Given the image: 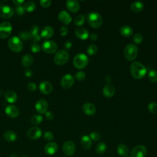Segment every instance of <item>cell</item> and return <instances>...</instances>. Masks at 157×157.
Segmentation results:
<instances>
[{"label":"cell","mask_w":157,"mask_h":157,"mask_svg":"<svg viewBox=\"0 0 157 157\" xmlns=\"http://www.w3.org/2000/svg\"><path fill=\"white\" fill-rule=\"evenodd\" d=\"M130 71L132 76L136 79H141L147 74V68L139 61L132 63L130 66Z\"/></svg>","instance_id":"obj_1"},{"label":"cell","mask_w":157,"mask_h":157,"mask_svg":"<svg viewBox=\"0 0 157 157\" xmlns=\"http://www.w3.org/2000/svg\"><path fill=\"white\" fill-rule=\"evenodd\" d=\"M86 20L90 25L93 28H99L102 25L103 20L102 16L98 12H90L86 17Z\"/></svg>","instance_id":"obj_2"},{"label":"cell","mask_w":157,"mask_h":157,"mask_svg":"<svg viewBox=\"0 0 157 157\" xmlns=\"http://www.w3.org/2000/svg\"><path fill=\"white\" fill-rule=\"evenodd\" d=\"M138 53V48L134 44H128L124 49V55L125 58L129 61H134Z\"/></svg>","instance_id":"obj_3"},{"label":"cell","mask_w":157,"mask_h":157,"mask_svg":"<svg viewBox=\"0 0 157 157\" xmlns=\"http://www.w3.org/2000/svg\"><path fill=\"white\" fill-rule=\"evenodd\" d=\"M88 63V56L83 53H80L77 54L73 59L74 66L78 69H83L84 67H85L87 66Z\"/></svg>","instance_id":"obj_4"},{"label":"cell","mask_w":157,"mask_h":157,"mask_svg":"<svg viewBox=\"0 0 157 157\" xmlns=\"http://www.w3.org/2000/svg\"><path fill=\"white\" fill-rule=\"evenodd\" d=\"M8 46L12 51L19 52L23 49V44L18 37L12 36L8 40Z\"/></svg>","instance_id":"obj_5"},{"label":"cell","mask_w":157,"mask_h":157,"mask_svg":"<svg viewBox=\"0 0 157 157\" xmlns=\"http://www.w3.org/2000/svg\"><path fill=\"white\" fill-rule=\"evenodd\" d=\"M69 55L64 50H58L54 57L55 63L59 66H62L65 64L69 60Z\"/></svg>","instance_id":"obj_6"},{"label":"cell","mask_w":157,"mask_h":157,"mask_svg":"<svg viewBox=\"0 0 157 157\" xmlns=\"http://www.w3.org/2000/svg\"><path fill=\"white\" fill-rule=\"evenodd\" d=\"M12 30V26L10 22L4 21L0 23V38L4 39L9 36Z\"/></svg>","instance_id":"obj_7"},{"label":"cell","mask_w":157,"mask_h":157,"mask_svg":"<svg viewBox=\"0 0 157 157\" xmlns=\"http://www.w3.org/2000/svg\"><path fill=\"white\" fill-rule=\"evenodd\" d=\"M41 48L47 53H53L57 50L58 45L53 40H45L42 43Z\"/></svg>","instance_id":"obj_8"},{"label":"cell","mask_w":157,"mask_h":157,"mask_svg":"<svg viewBox=\"0 0 157 157\" xmlns=\"http://www.w3.org/2000/svg\"><path fill=\"white\" fill-rule=\"evenodd\" d=\"M147 153V148L142 145H139L132 148L131 151V157H145Z\"/></svg>","instance_id":"obj_9"},{"label":"cell","mask_w":157,"mask_h":157,"mask_svg":"<svg viewBox=\"0 0 157 157\" xmlns=\"http://www.w3.org/2000/svg\"><path fill=\"white\" fill-rule=\"evenodd\" d=\"M74 83V77L69 74H65L61 80V86L63 89H69Z\"/></svg>","instance_id":"obj_10"},{"label":"cell","mask_w":157,"mask_h":157,"mask_svg":"<svg viewBox=\"0 0 157 157\" xmlns=\"http://www.w3.org/2000/svg\"><path fill=\"white\" fill-rule=\"evenodd\" d=\"M13 9L8 5H1L0 6V17L8 19L12 17L13 15Z\"/></svg>","instance_id":"obj_11"},{"label":"cell","mask_w":157,"mask_h":157,"mask_svg":"<svg viewBox=\"0 0 157 157\" xmlns=\"http://www.w3.org/2000/svg\"><path fill=\"white\" fill-rule=\"evenodd\" d=\"M63 151L67 156L72 155L75 151V146L74 143L71 140L65 142L63 145Z\"/></svg>","instance_id":"obj_12"},{"label":"cell","mask_w":157,"mask_h":157,"mask_svg":"<svg viewBox=\"0 0 157 157\" xmlns=\"http://www.w3.org/2000/svg\"><path fill=\"white\" fill-rule=\"evenodd\" d=\"M27 134L30 139L36 140L42 136V131L39 127L33 126L28 129Z\"/></svg>","instance_id":"obj_13"},{"label":"cell","mask_w":157,"mask_h":157,"mask_svg":"<svg viewBox=\"0 0 157 157\" xmlns=\"http://www.w3.org/2000/svg\"><path fill=\"white\" fill-rule=\"evenodd\" d=\"M48 105L47 102L44 99L38 100L35 104V109L36 111L39 113H45L48 109Z\"/></svg>","instance_id":"obj_14"},{"label":"cell","mask_w":157,"mask_h":157,"mask_svg":"<svg viewBox=\"0 0 157 157\" xmlns=\"http://www.w3.org/2000/svg\"><path fill=\"white\" fill-rule=\"evenodd\" d=\"M5 113L10 118H17L20 113L18 107L13 105H9L5 109Z\"/></svg>","instance_id":"obj_15"},{"label":"cell","mask_w":157,"mask_h":157,"mask_svg":"<svg viewBox=\"0 0 157 157\" xmlns=\"http://www.w3.org/2000/svg\"><path fill=\"white\" fill-rule=\"evenodd\" d=\"M58 150V145L55 142H50L47 143L44 147V151L48 155L55 154Z\"/></svg>","instance_id":"obj_16"},{"label":"cell","mask_w":157,"mask_h":157,"mask_svg":"<svg viewBox=\"0 0 157 157\" xmlns=\"http://www.w3.org/2000/svg\"><path fill=\"white\" fill-rule=\"evenodd\" d=\"M66 6L67 9L73 13L78 12L80 9V4L77 0H67Z\"/></svg>","instance_id":"obj_17"},{"label":"cell","mask_w":157,"mask_h":157,"mask_svg":"<svg viewBox=\"0 0 157 157\" xmlns=\"http://www.w3.org/2000/svg\"><path fill=\"white\" fill-rule=\"evenodd\" d=\"M82 110L85 114L91 116L95 113L96 109L94 105L92 103L86 102L82 106Z\"/></svg>","instance_id":"obj_18"},{"label":"cell","mask_w":157,"mask_h":157,"mask_svg":"<svg viewBox=\"0 0 157 157\" xmlns=\"http://www.w3.org/2000/svg\"><path fill=\"white\" fill-rule=\"evenodd\" d=\"M103 94L107 98H110L113 96L115 93V89L113 85L109 83L105 85L103 88Z\"/></svg>","instance_id":"obj_19"},{"label":"cell","mask_w":157,"mask_h":157,"mask_svg":"<svg viewBox=\"0 0 157 157\" xmlns=\"http://www.w3.org/2000/svg\"><path fill=\"white\" fill-rule=\"evenodd\" d=\"M39 90L42 93L44 94H48L52 92L53 86L49 82L43 81L39 85Z\"/></svg>","instance_id":"obj_20"},{"label":"cell","mask_w":157,"mask_h":157,"mask_svg":"<svg viewBox=\"0 0 157 157\" xmlns=\"http://www.w3.org/2000/svg\"><path fill=\"white\" fill-rule=\"evenodd\" d=\"M58 17L59 20L65 25H68L72 20V17L65 10L61 11L59 13Z\"/></svg>","instance_id":"obj_21"},{"label":"cell","mask_w":157,"mask_h":157,"mask_svg":"<svg viewBox=\"0 0 157 157\" xmlns=\"http://www.w3.org/2000/svg\"><path fill=\"white\" fill-rule=\"evenodd\" d=\"M75 36L81 40H86L89 37V33L87 29L82 27L77 28L75 31Z\"/></svg>","instance_id":"obj_22"},{"label":"cell","mask_w":157,"mask_h":157,"mask_svg":"<svg viewBox=\"0 0 157 157\" xmlns=\"http://www.w3.org/2000/svg\"><path fill=\"white\" fill-rule=\"evenodd\" d=\"M54 33L53 28L50 26H46L44 27L40 32V36L44 39H48L50 38Z\"/></svg>","instance_id":"obj_23"},{"label":"cell","mask_w":157,"mask_h":157,"mask_svg":"<svg viewBox=\"0 0 157 157\" xmlns=\"http://www.w3.org/2000/svg\"><path fill=\"white\" fill-rule=\"evenodd\" d=\"M80 144L83 148H84L85 150H88L91 147L92 142L88 136L85 135L82 137L80 140Z\"/></svg>","instance_id":"obj_24"},{"label":"cell","mask_w":157,"mask_h":157,"mask_svg":"<svg viewBox=\"0 0 157 157\" xmlns=\"http://www.w3.org/2000/svg\"><path fill=\"white\" fill-rule=\"evenodd\" d=\"M6 101L9 103H13L17 100V95L15 92L12 90H7L4 94Z\"/></svg>","instance_id":"obj_25"},{"label":"cell","mask_w":157,"mask_h":157,"mask_svg":"<svg viewBox=\"0 0 157 157\" xmlns=\"http://www.w3.org/2000/svg\"><path fill=\"white\" fill-rule=\"evenodd\" d=\"M144 8V4L140 1H136L131 4L130 6V9L132 12L135 13H139L143 10Z\"/></svg>","instance_id":"obj_26"},{"label":"cell","mask_w":157,"mask_h":157,"mask_svg":"<svg viewBox=\"0 0 157 157\" xmlns=\"http://www.w3.org/2000/svg\"><path fill=\"white\" fill-rule=\"evenodd\" d=\"M4 138L6 141L9 142H12L17 140V135L14 131L9 130L4 132Z\"/></svg>","instance_id":"obj_27"},{"label":"cell","mask_w":157,"mask_h":157,"mask_svg":"<svg viewBox=\"0 0 157 157\" xmlns=\"http://www.w3.org/2000/svg\"><path fill=\"white\" fill-rule=\"evenodd\" d=\"M120 34L124 37H129L133 34L132 28L128 25H123L120 28Z\"/></svg>","instance_id":"obj_28"},{"label":"cell","mask_w":157,"mask_h":157,"mask_svg":"<svg viewBox=\"0 0 157 157\" xmlns=\"http://www.w3.org/2000/svg\"><path fill=\"white\" fill-rule=\"evenodd\" d=\"M33 61H34V59L33 56L30 54L27 53L23 56L21 58V64L23 66L28 67L33 64Z\"/></svg>","instance_id":"obj_29"},{"label":"cell","mask_w":157,"mask_h":157,"mask_svg":"<svg viewBox=\"0 0 157 157\" xmlns=\"http://www.w3.org/2000/svg\"><path fill=\"white\" fill-rule=\"evenodd\" d=\"M117 152L121 156L126 157L129 154V149L125 144H120L117 147Z\"/></svg>","instance_id":"obj_30"},{"label":"cell","mask_w":157,"mask_h":157,"mask_svg":"<svg viewBox=\"0 0 157 157\" xmlns=\"http://www.w3.org/2000/svg\"><path fill=\"white\" fill-rule=\"evenodd\" d=\"M107 150V145L104 142H101L98 143L95 147V150L96 153L99 155L104 154Z\"/></svg>","instance_id":"obj_31"},{"label":"cell","mask_w":157,"mask_h":157,"mask_svg":"<svg viewBox=\"0 0 157 157\" xmlns=\"http://www.w3.org/2000/svg\"><path fill=\"white\" fill-rule=\"evenodd\" d=\"M23 7L25 11L33 12L36 9V3L32 1H28L25 2Z\"/></svg>","instance_id":"obj_32"},{"label":"cell","mask_w":157,"mask_h":157,"mask_svg":"<svg viewBox=\"0 0 157 157\" xmlns=\"http://www.w3.org/2000/svg\"><path fill=\"white\" fill-rule=\"evenodd\" d=\"M85 21V17L83 15H78L75 17L74 24L76 26H82Z\"/></svg>","instance_id":"obj_33"},{"label":"cell","mask_w":157,"mask_h":157,"mask_svg":"<svg viewBox=\"0 0 157 157\" xmlns=\"http://www.w3.org/2000/svg\"><path fill=\"white\" fill-rule=\"evenodd\" d=\"M42 120H43V118L40 115L36 114L31 117V122L33 124L37 125V124H39L42 121Z\"/></svg>","instance_id":"obj_34"},{"label":"cell","mask_w":157,"mask_h":157,"mask_svg":"<svg viewBox=\"0 0 157 157\" xmlns=\"http://www.w3.org/2000/svg\"><path fill=\"white\" fill-rule=\"evenodd\" d=\"M148 78L151 82H157V71L155 70H151L148 74Z\"/></svg>","instance_id":"obj_35"},{"label":"cell","mask_w":157,"mask_h":157,"mask_svg":"<svg viewBox=\"0 0 157 157\" xmlns=\"http://www.w3.org/2000/svg\"><path fill=\"white\" fill-rule=\"evenodd\" d=\"M86 51H87V53L89 55H91V56L94 55L97 53V52H98V47L96 45H94V44L90 45L87 48V50Z\"/></svg>","instance_id":"obj_36"},{"label":"cell","mask_w":157,"mask_h":157,"mask_svg":"<svg viewBox=\"0 0 157 157\" xmlns=\"http://www.w3.org/2000/svg\"><path fill=\"white\" fill-rule=\"evenodd\" d=\"M19 38L23 40H27L31 39V35L28 31H22L19 34Z\"/></svg>","instance_id":"obj_37"},{"label":"cell","mask_w":157,"mask_h":157,"mask_svg":"<svg viewBox=\"0 0 157 157\" xmlns=\"http://www.w3.org/2000/svg\"><path fill=\"white\" fill-rule=\"evenodd\" d=\"M148 109L151 113L156 114L157 113V103L155 102H150L148 105Z\"/></svg>","instance_id":"obj_38"},{"label":"cell","mask_w":157,"mask_h":157,"mask_svg":"<svg viewBox=\"0 0 157 157\" xmlns=\"http://www.w3.org/2000/svg\"><path fill=\"white\" fill-rule=\"evenodd\" d=\"M89 137H90L91 140H93L94 142L99 141L101 139V135L98 132H92L90 134Z\"/></svg>","instance_id":"obj_39"},{"label":"cell","mask_w":157,"mask_h":157,"mask_svg":"<svg viewBox=\"0 0 157 157\" xmlns=\"http://www.w3.org/2000/svg\"><path fill=\"white\" fill-rule=\"evenodd\" d=\"M142 40H143L142 35L140 33H136L133 36V41L137 44H140L142 42Z\"/></svg>","instance_id":"obj_40"},{"label":"cell","mask_w":157,"mask_h":157,"mask_svg":"<svg viewBox=\"0 0 157 157\" xmlns=\"http://www.w3.org/2000/svg\"><path fill=\"white\" fill-rule=\"evenodd\" d=\"M75 77L78 81L83 80L86 77V74L83 71H78L75 74Z\"/></svg>","instance_id":"obj_41"},{"label":"cell","mask_w":157,"mask_h":157,"mask_svg":"<svg viewBox=\"0 0 157 157\" xmlns=\"http://www.w3.org/2000/svg\"><path fill=\"white\" fill-rule=\"evenodd\" d=\"M39 27L36 25H34L31 26L29 33L31 36H33L39 34Z\"/></svg>","instance_id":"obj_42"},{"label":"cell","mask_w":157,"mask_h":157,"mask_svg":"<svg viewBox=\"0 0 157 157\" xmlns=\"http://www.w3.org/2000/svg\"><path fill=\"white\" fill-rule=\"evenodd\" d=\"M31 50L33 53H38L40 51V46L37 43H33L31 45Z\"/></svg>","instance_id":"obj_43"},{"label":"cell","mask_w":157,"mask_h":157,"mask_svg":"<svg viewBox=\"0 0 157 157\" xmlns=\"http://www.w3.org/2000/svg\"><path fill=\"white\" fill-rule=\"evenodd\" d=\"M44 138L45 140L50 141L53 139V134L50 131H45L44 133Z\"/></svg>","instance_id":"obj_44"},{"label":"cell","mask_w":157,"mask_h":157,"mask_svg":"<svg viewBox=\"0 0 157 157\" xmlns=\"http://www.w3.org/2000/svg\"><path fill=\"white\" fill-rule=\"evenodd\" d=\"M52 3L51 0H40V5L44 7H48L50 6Z\"/></svg>","instance_id":"obj_45"},{"label":"cell","mask_w":157,"mask_h":157,"mask_svg":"<svg viewBox=\"0 0 157 157\" xmlns=\"http://www.w3.org/2000/svg\"><path fill=\"white\" fill-rule=\"evenodd\" d=\"M27 87H28V89L31 91H34L36 90L37 88V85L35 83H33V82H30L27 85Z\"/></svg>","instance_id":"obj_46"},{"label":"cell","mask_w":157,"mask_h":157,"mask_svg":"<svg viewBox=\"0 0 157 157\" xmlns=\"http://www.w3.org/2000/svg\"><path fill=\"white\" fill-rule=\"evenodd\" d=\"M15 12L16 13L18 14V15H23L25 12V10H24V8L23 7L21 6H17L16 8H15Z\"/></svg>","instance_id":"obj_47"},{"label":"cell","mask_w":157,"mask_h":157,"mask_svg":"<svg viewBox=\"0 0 157 157\" xmlns=\"http://www.w3.org/2000/svg\"><path fill=\"white\" fill-rule=\"evenodd\" d=\"M59 33H60V35L61 36H65L68 33V29L66 27H65V26H62L60 28Z\"/></svg>","instance_id":"obj_48"},{"label":"cell","mask_w":157,"mask_h":157,"mask_svg":"<svg viewBox=\"0 0 157 157\" xmlns=\"http://www.w3.org/2000/svg\"><path fill=\"white\" fill-rule=\"evenodd\" d=\"M45 116L48 120H52L54 118V114L51 111H47L45 113Z\"/></svg>","instance_id":"obj_49"},{"label":"cell","mask_w":157,"mask_h":157,"mask_svg":"<svg viewBox=\"0 0 157 157\" xmlns=\"http://www.w3.org/2000/svg\"><path fill=\"white\" fill-rule=\"evenodd\" d=\"M24 73H25V75L28 77H31L33 74V71L31 69H25L24 71Z\"/></svg>","instance_id":"obj_50"},{"label":"cell","mask_w":157,"mask_h":157,"mask_svg":"<svg viewBox=\"0 0 157 157\" xmlns=\"http://www.w3.org/2000/svg\"><path fill=\"white\" fill-rule=\"evenodd\" d=\"M40 38H41V36L39 34H37V35H35V36H31V39L34 41V42H37V41H39L40 40Z\"/></svg>","instance_id":"obj_51"},{"label":"cell","mask_w":157,"mask_h":157,"mask_svg":"<svg viewBox=\"0 0 157 157\" xmlns=\"http://www.w3.org/2000/svg\"><path fill=\"white\" fill-rule=\"evenodd\" d=\"M64 48L67 49V50H69L71 47H72V42H70V41H67L65 42L64 44Z\"/></svg>","instance_id":"obj_52"},{"label":"cell","mask_w":157,"mask_h":157,"mask_svg":"<svg viewBox=\"0 0 157 157\" xmlns=\"http://www.w3.org/2000/svg\"><path fill=\"white\" fill-rule=\"evenodd\" d=\"M13 3H14L15 5H17V6L21 5V4H23L24 2L23 0H13L12 1Z\"/></svg>","instance_id":"obj_53"},{"label":"cell","mask_w":157,"mask_h":157,"mask_svg":"<svg viewBox=\"0 0 157 157\" xmlns=\"http://www.w3.org/2000/svg\"><path fill=\"white\" fill-rule=\"evenodd\" d=\"M90 38L91 40L93 41H94V40H96L97 39H98V36L95 33H91L90 36Z\"/></svg>","instance_id":"obj_54"},{"label":"cell","mask_w":157,"mask_h":157,"mask_svg":"<svg viewBox=\"0 0 157 157\" xmlns=\"http://www.w3.org/2000/svg\"><path fill=\"white\" fill-rule=\"evenodd\" d=\"M105 81L107 83V84H109V83H110L112 82V78H111V77L110 76L107 75L105 78Z\"/></svg>","instance_id":"obj_55"},{"label":"cell","mask_w":157,"mask_h":157,"mask_svg":"<svg viewBox=\"0 0 157 157\" xmlns=\"http://www.w3.org/2000/svg\"><path fill=\"white\" fill-rule=\"evenodd\" d=\"M10 157H18L17 154H12L10 156Z\"/></svg>","instance_id":"obj_56"},{"label":"cell","mask_w":157,"mask_h":157,"mask_svg":"<svg viewBox=\"0 0 157 157\" xmlns=\"http://www.w3.org/2000/svg\"><path fill=\"white\" fill-rule=\"evenodd\" d=\"M126 157H128V156H126Z\"/></svg>","instance_id":"obj_57"},{"label":"cell","mask_w":157,"mask_h":157,"mask_svg":"<svg viewBox=\"0 0 157 157\" xmlns=\"http://www.w3.org/2000/svg\"><path fill=\"white\" fill-rule=\"evenodd\" d=\"M156 35H157V33H156Z\"/></svg>","instance_id":"obj_58"}]
</instances>
